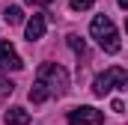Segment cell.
<instances>
[{
    "label": "cell",
    "mask_w": 128,
    "mask_h": 125,
    "mask_svg": "<svg viewBox=\"0 0 128 125\" xmlns=\"http://www.w3.org/2000/svg\"><path fill=\"white\" fill-rule=\"evenodd\" d=\"M119 6H122V9H125V6H128V0H119Z\"/></svg>",
    "instance_id": "13"
},
{
    "label": "cell",
    "mask_w": 128,
    "mask_h": 125,
    "mask_svg": "<svg viewBox=\"0 0 128 125\" xmlns=\"http://www.w3.org/2000/svg\"><path fill=\"white\" fill-rule=\"evenodd\" d=\"M90 33H92V39L101 45V51H107V54H116L119 51V33H116L113 21L107 15H96L92 24H90Z\"/></svg>",
    "instance_id": "2"
},
{
    "label": "cell",
    "mask_w": 128,
    "mask_h": 125,
    "mask_svg": "<svg viewBox=\"0 0 128 125\" xmlns=\"http://www.w3.org/2000/svg\"><path fill=\"white\" fill-rule=\"evenodd\" d=\"M128 84V74L122 66H113V68H107V72H101L96 78V84H92V92L96 95H107L113 92V90H119V86H125Z\"/></svg>",
    "instance_id": "3"
},
{
    "label": "cell",
    "mask_w": 128,
    "mask_h": 125,
    "mask_svg": "<svg viewBox=\"0 0 128 125\" xmlns=\"http://www.w3.org/2000/svg\"><path fill=\"white\" fill-rule=\"evenodd\" d=\"M6 125H30V113L24 107H9L6 110Z\"/></svg>",
    "instance_id": "7"
},
{
    "label": "cell",
    "mask_w": 128,
    "mask_h": 125,
    "mask_svg": "<svg viewBox=\"0 0 128 125\" xmlns=\"http://www.w3.org/2000/svg\"><path fill=\"white\" fill-rule=\"evenodd\" d=\"M92 6V0H72V9L74 12H80V9H90Z\"/></svg>",
    "instance_id": "10"
},
{
    "label": "cell",
    "mask_w": 128,
    "mask_h": 125,
    "mask_svg": "<svg viewBox=\"0 0 128 125\" xmlns=\"http://www.w3.org/2000/svg\"><path fill=\"white\" fill-rule=\"evenodd\" d=\"M36 84H42L51 98L54 95H63L68 90V72H66L63 66H57V62H42L39 66V74H36Z\"/></svg>",
    "instance_id": "1"
},
{
    "label": "cell",
    "mask_w": 128,
    "mask_h": 125,
    "mask_svg": "<svg viewBox=\"0 0 128 125\" xmlns=\"http://www.w3.org/2000/svg\"><path fill=\"white\" fill-rule=\"evenodd\" d=\"M27 3H39V6H48V3H54V0H27Z\"/></svg>",
    "instance_id": "12"
},
{
    "label": "cell",
    "mask_w": 128,
    "mask_h": 125,
    "mask_svg": "<svg viewBox=\"0 0 128 125\" xmlns=\"http://www.w3.org/2000/svg\"><path fill=\"white\" fill-rule=\"evenodd\" d=\"M45 30H48V18L39 12V15H33L30 21H27V27H24V33H27V39L30 42H39L42 36H45Z\"/></svg>",
    "instance_id": "6"
},
{
    "label": "cell",
    "mask_w": 128,
    "mask_h": 125,
    "mask_svg": "<svg viewBox=\"0 0 128 125\" xmlns=\"http://www.w3.org/2000/svg\"><path fill=\"white\" fill-rule=\"evenodd\" d=\"M3 21H6V24H21V21H24V12H21V6H6V12H3Z\"/></svg>",
    "instance_id": "8"
},
{
    "label": "cell",
    "mask_w": 128,
    "mask_h": 125,
    "mask_svg": "<svg viewBox=\"0 0 128 125\" xmlns=\"http://www.w3.org/2000/svg\"><path fill=\"white\" fill-rule=\"evenodd\" d=\"M68 125H101L104 122V113L96 110V107H90V104H84V107H74V110H68Z\"/></svg>",
    "instance_id": "4"
},
{
    "label": "cell",
    "mask_w": 128,
    "mask_h": 125,
    "mask_svg": "<svg viewBox=\"0 0 128 125\" xmlns=\"http://www.w3.org/2000/svg\"><path fill=\"white\" fill-rule=\"evenodd\" d=\"M12 90H15V86H12L9 80H0V95H9Z\"/></svg>",
    "instance_id": "11"
},
{
    "label": "cell",
    "mask_w": 128,
    "mask_h": 125,
    "mask_svg": "<svg viewBox=\"0 0 128 125\" xmlns=\"http://www.w3.org/2000/svg\"><path fill=\"white\" fill-rule=\"evenodd\" d=\"M0 68H12V72L24 68V60L15 54V48L9 42H0Z\"/></svg>",
    "instance_id": "5"
},
{
    "label": "cell",
    "mask_w": 128,
    "mask_h": 125,
    "mask_svg": "<svg viewBox=\"0 0 128 125\" xmlns=\"http://www.w3.org/2000/svg\"><path fill=\"white\" fill-rule=\"evenodd\" d=\"M68 45H72L74 54H84V51H86V48H84V39H78V36H68Z\"/></svg>",
    "instance_id": "9"
}]
</instances>
